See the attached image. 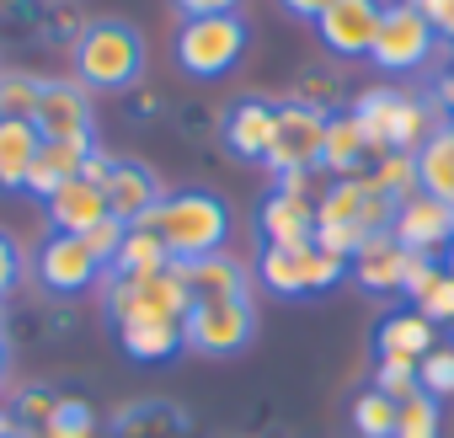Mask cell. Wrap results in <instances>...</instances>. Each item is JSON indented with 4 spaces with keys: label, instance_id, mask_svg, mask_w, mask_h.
<instances>
[{
    "label": "cell",
    "instance_id": "obj_24",
    "mask_svg": "<svg viewBox=\"0 0 454 438\" xmlns=\"http://www.w3.org/2000/svg\"><path fill=\"white\" fill-rule=\"evenodd\" d=\"M182 273H187L192 300H252L247 268H241V262H231L224 252H214V257H203V262H187Z\"/></svg>",
    "mask_w": 454,
    "mask_h": 438
},
{
    "label": "cell",
    "instance_id": "obj_14",
    "mask_svg": "<svg viewBox=\"0 0 454 438\" xmlns=\"http://www.w3.org/2000/svg\"><path fill=\"white\" fill-rule=\"evenodd\" d=\"M33 129H38L43 139H81V134H97L91 91H86L81 81H43Z\"/></svg>",
    "mask_w": 454,
    "mask_h": 438
},
{
    "label": "cell",
    "instance_id": "obj_12",
    "mask_svg": "<svg viewBox=\"0 0 454 438\" xmlns=\"http://www.w3.org/2000/svg\"><path fill=\"white\" fill-rule=\"evenodd\" d=\"M422 268H427V262H422V257H411L390 231H385V236H369V241H364V252L348 262V273H353L369 294H406V289H411V278H417Z\"/></svg>",
    "mask_w": 454,
    "mask_h": 438
},
{
    "label": "cell",
    "instance_id": "obj_4",
    "mask_svg": "<svg viewBox=\"0 0 454 438\" xmlns=\"http://www.w3.org/2000/svg\"><path fill=\"white\" fill-rule=\"evenodd\" d=\"M107 310H113V321H134V316L187 321L192 289H187L182 262H166L155 273H113L107 278Z\"/></svg>",
    "mask_w": 454,
    "mask_h": 438
},
{
    "label": "cell",
    "instance_id": "obj_44",
    "mask_svg": "<svg viewBox=\"0 0 454 438\" xmlns=\"http://www.w3.org/2000/svg\"><path fill=\"white\" fill-rule=\"evenodd\" d=\"M49 438H91V433H49Z\"/></svg>",
    "mask_w": 454,
    "mask_h": 438
},
{
    "label": "cell",
    "instance_id": "obj_11",
    "mask_svg": "<svg viewBox=\"0 0 454 438\" xmlns=\"http://www.w3.org/2000/svg\"><path fill=\"white\" fill-rule=\"evenodd\" d=\"M380 17H385V0H332L316 17V33L337 59H369L380 38Z\"/></svg>",
    "mask_w": 454,
    "mask_h": 438
},
{
    "label": "cell",
    "instance_id": "obj_17",
    "mask_svg": "<svg viewBox=\"0 0 454 438\" xmlns=\"http://www.w3.org/2000/svg\"><path fill=\"white\" fill-rule=\"evenodd\" d=\"M257 236H262V246H310L316 241V203L273 187L257 208Z\"/></svg>",
    "mask_w": 454,
    "mask_h": 438
},
{
    "label": "cell",
    "instance_id": "obj_8",
    "mask_svg": "<svg viewBox=\"0 0 454 438\" xmlns=\"http://www.w3.org/2000/svg\"><path fill=\"white\" fill-rule=\"evenodd\" d=\"M182 332H187V348H192V353L231 358V353H241V348L252 342L257 310H252V300H192Z\"/></svg>",
    "mask_w": 454,
    "mask_h": 438
},
{
    "label": "cell",
    "instance_id": "obj_33",
    "mask_svg": "<svg viewBox=\"0 0 454 438\" xmlns=\"http://www.w3.org/2000/svg\"><path fill=\"white\" fill-rule=\"evenodd\" d=\"M374 390H385L390 401H411V395H417V364L380 358V379H374Z\"/></svg>",
    "mask_w": 454,
    "mask_h": 438
},
{
    "label": "cell",
    "instance_id": "obj_43",
    "mask_svg": "<svg viewBox=\"0 0 454 438\" xmlns=\"http://www.w3.org/2000/svg\"><path fill=\"white\" fill-rule=\"evenodd\" d=\"M0 438H12V417L6 411H0Z\"/></svg>",
    "mask_w": 454,
    "mask_h": 438
},
{
    "label": "cell",
    "instance_id": "obj_25",
    "mask_svg": "<svg viewBox=\"0 0 454 438\" xmlns=\"http://www.w3.org/2000/svg\"><path fill=\"white\" fill-rule=\"evenodd\" d=\"M406 305L417 316H427L433 326H454V268L449 262H427L411 289H406Z\"/></svg>",
    "mask_w": 454,
    "mask_h": 438
},
{
    "label": "cell",
    "instance_id": "obj_18",
    "mask_svg": "<svg viewBox=\"0 0 454 438\" xmlns=\"http://www.w3.org/2000/svg\"><path fill=\"white\" fill-rule=\"evenodd\" d=\"M102 192H107L113 219H123V225H145V219L155 214V203L166 198V192H160V182H155V171H150V166H139V160H118Z\"/></svg>",
    "mask_w": 454,
    "mask_h": 438
},
{
    "label": "cell",
    "instance_id": "obj_2",
    "mask_svg": "<svg viewBox=\"0 0 454 438\" xmlns=\"http://www.w3.org/2000/svg\"><path fill=\"white\" fill-rule=\"evenodd\" d=\"M353 113H358V123H364V134H369V145L380 155H417L449 123L438 102L411 97L401 86H369V91H358Z\"/></svg>",
    "mask_w": 454,
    "mask_h": 438
},
{
    "label": "cell",
    "instance_id": "obj_15",
    "mask_svg": "<svg viewBox=\"0 0 454 438\" xmlns=\"http://www.w3.org/2000/svg\"><path fill=\"white\" fill-rule=\"evenodd\" d=\"M273 134H278V107L262 102V97H247V102H236L224 113V150L236 160H262L268 166Z\"/></svg>",
    "mask_w": 454,
    "mask_h": 438
},
{
    "label": "cell",
    "instance_id": "obj_7",
    "mask_svg": "<svg viewBox=\"0 0 454 438\" xmlns=\"http://www.w3.org/2000/svg\"><path fill=\"white\" fill-rule=\"evenodd\" d=\"M443 54L438 33L422 22V12H411L406 0H385V17H380V38L369 49V59L390 75H411V70H427L433 59Z\"/></svg>",
    "mask_w": 454,
    "mask_h": 438
},
{
    "label": "cell",
    "instance_id": "obj_28",
    "mask_svg": "<svg viewBox=\"0 0 454 438\" xmlns=\"http://www.w3.org/2000/svg\"><path fill=\"white\" fill-rule=\"evenodd\" d=\"M171 257H166V246L155 241V231H145V225H129L123 231V246H118V257H113V273H155V268H166Z\"/></svg>",
    "mask_w": 454,
    "mask_h": 438
},
{
    "label": "cell",
    "instance_id": "obj_10",
    "mask_svg": "<svg viewBox=\"0 0 454 438\" xmlns=\"http://www.w3.org/2000/svg\"><path fill=\"white\" fill-rule=\"evenodd\" d=\"M321 155H326V113L300 107V102L278 107V134H273V150H268L273 176H284V171H316Z\"/></svg>",
    "mask_w": 454,
    "mask_h": 438
},
{
    "label": "cell",
    "instance_id": "obj_36",
    "mask_svg": "<svg viewBox=\"0 0 454 438\" xmlns=\"http://www.w3.org/2000/svg\"><path fill=\"white\" fill-rule=\"evenodd\" d=\"M326 182H332V176H326V166H316V171H284L273 187H278V192H294V198H310V203H316V198L326 192Z\"/></svg>",
    "mask_w": 454,
    "mask_h": 438
},
{
    "label": "cell",
    "instance_id": "obj_20",
    "mask_svg": "<svg viewBox=\"0 0 454 438\" xmlns=\"http://www.w3.org/2000/svg\"><path fill=\"white\" fill-rule=\"evenodd\" d=\"M91 150H97V134H81V139H43V150H38V160H33V176H27V192H33V198L59 192L65 182L81 176V166H86Z\"/></svg>",
    "mask_w": 454,
    "mask_h": 438
},
{
    "label": "cell",
    "instance_id": "obj_40",
    "mask_svg": "<svg viewBox=\"0 0 454 438\" xmlns=\"http://www.w3.org/2000/svg\"><path fill=\"white\" fill-rule=\"evenodd\" d=\"M326 6H332V0H284V12H294V17H305V22H316Z\"/></svg>",
    "mask_w": 454,
    "mask_h": 438
},
{
    "label": "cell",
    "instance_id": "obj_5",
    "mask_svg": "<svg viewBox=\"0 0 454 438\" xmlns=\"http://www.w3.org/2000/svg\"><path fill=\"white\" fill-rule=\"evenodd\" d=\"M182 75L192 81H219L231 75L247 54V22L241 17H192L176 27V43H171Z\"/></svg>",
    "mask_w": 454,
    "mask_h": 438
},
{
    "label": "cell",
    "instance_id": "obj_13",
    "mask_svg": "<svg viewBox=\"0 0 454 438\" xmlns=\"http://www.w3.org/2000/svg\"><path fill=\"white\" fill-rule=\"evenodd\" d=\"M33 268H38V284L49 294H81V289H91L102 278V262L91 257V246L81 236H59V231L38 246Z\"/></svg>",
    "mask_w": 454,
    "mask_h": 438
},
{
    "label": "cell",
    "instance_id": "obj_38",
    "mask_svg": "<svg viewBox=\"0 0 454 438\" xmlns=\"http://www.w3.org/2000/svg\"><path fill=\"white\" fill-rule=\"evenodd\" d=\"M176 12H182V22H192V17H236L241 0H176Z\"/></svg>",
    "mask_w": 454,
    "mask_h": 438
},
{
    "label": "cell",
    "instance_id": "obj_29",
    "mask_svg": "<svg viewBox=\"0 0 454 438\" xmlns=\"http://www.w3.org/2000/svg\"><path fill=\"white\" fill-rule=\"evenodd\" d=\"M395 417H401V401H390V395L374 390V385L353 401V427H358L364 438H395Z\"/></svg>",
    "mask_w": 454,
    "mask_h": 438
},
{
    "label": "cell",
    "instance_id": "obj_9",
    "mask_svg": "<svg viewBox=\"0 0 454 438\" xmlns=\"http://www.w3.org/2000/svg\"><path fill=\"white\" fill-rule=\"evenodd\" d=\"M390 236L422 257V262H443L454 252V203L433 198V192H411L395 203V219H390Z\"/></svg>",
    "mask_w": 454,
    "mask_h": 438
},
{
    "label": "cell",
    "instance_id": "obj_21",
    "mask_svg": "<svg viewBox=\"0 0 454 438\" xmlns=\"http://www.w3.org/2000/svg\"><path fill=\"white\" fill-rule=\"evenodd\" d=\"M374 348H380V358H395V364H422V358L438 348V326L406 305V310H395V316H385V321H380Z\"/></svg>",
    "mask_w": 454,
    "mask_h": 438
},
{
    "label": "cell",
    "instance_id": "obj_42",
    "mask_svg": "<svg viewBox=\"0 0 454 438\" xmlns=\"http://www.w3.org/2000/svg\"><path fill=\"white\" fill-rule=\"evenodd\" d=\"M6 369H12V353H6V342H0V379H6Z\"/></svg>",
    "mask_w": 454,
    "mask_h": 438
},
{
    "label": "cell",
    "instance_id": "obj_22",
    "mask_svg": "<svg viewBox=\"0 0 454 438\" xmlns=\"http://www.w3.org/2000/svg\"><path fill=\"white\" fill-rule=\"evenodd\" d=\"M118 342L129 358L139 364H166L187 348V332L182 321H160V316H134V321H118Z\"/></svg>",
    "mask_w": 454,
    "mask_h": 438
},
{
    "label": "cell",
    "instance_id": "obj_45",
    "mask_svg": "<svg viewBox=\"0 0 454 438\" xmlns=\"http://www.w3.org/2000/svg\"><path fill=\"white\" fill-rule=\"evenodd\" d=\"M443 262H449V268H454V252H449V257H443Z\"/></svg>",
    "mask_w": 454,
    "mask_h": 438
},
{
    "label": "cell",
    "instance_id": "obj_26",
    "mask_svg": "<svg viewBox=\"0 0 454 438\" xmlns=\"http://www.w3.org/2000/svg\"><path fill=\"white\" fill-rule=\"evenodd\" d=\"M417 192L454 203V118L417 150Z\"/></svg>",
    "mask_w": 454,
    "mask_h": 438
},
{
    "label": "cell",
    "instance_id": "obj_37",
    "mask_svg": "<svg viewBox=\"0 0 454 438\" xmlns=\"http://www.w3.org/2000/svg\"><path fill=\"white\" fill-rule=\"evenodd\" d=\"M17 278H22V246H17L6 231H0V300L17 289Z\"/></svg>",
    "mask_w": 454,
    "mask_h": 438
},
{
    "label": "cell",
    "instance_id": "obj_23",
    "mask_svg": "<svg viewBox=\"0 0 454 438\" xmlns=\"http://www.w3.org/2000/svg\"><path fill=\"white\" fill-rule=\"evenodd\" d=\"M43 150V134L22 118H0V187L6 192H27L33 160Z\"/></svg>",
    "mask_w": 454,
    "mask_h": 438
},
{
    "label": "cell",
    "instance_id": "obj_31",
    "mask_svg": "<svg viewBox=\"0 0 454 438\" xmlns=\"http://www.w3.org/2000/svg\"><path fill=\"white\" fill-rule=\"evenodd\" d=\"M443 433V417H438V401L433 395H411L401 401V417H395V438H438Z\"/></svg>",
    "mask_w": 454,
    "mask_h": 438
},
{
    "label": "cell",
    "instance_id": "obj_27",
    "mask_svg": "<svg viewBox=\"0 0 454 438\" xmlns=\"http://www.w3.org/2000/svg\"><path fill=\"white\" fill-rule=\"evenodd\" d=\"M364 182H369L380 198L401 203V198H411V192H417V155H380V160L364 171Z\"/></svg>",
    "mask_w": 454,
    "mask_h": 438
},
{
    "label": "cell",
    "instance_id": "obj_41",
    "mask_svg": "<svg viewBox=\"0 0 454 438\" xmlns=\"http://www.w3.org/2000/svg\"><path fill=\"white\" fill-rule=\"evenodd\" d=\"M433 102H438L443 113H454V70H449V75H438V91H433Z\"/></svg>",
    "mask_w": 454,
    "mask_h": 438
},
{
    "label": "cell",
    "instance_id": "obj_35",
    "mask_svg": "<svg viewBox=\"0 0 454 438\" xmlns=\"http://www.w3.org/2000/svg\"><path fill=\"white\" fill-rule=\"evenodd\" d=\"M411 12H422V22L438 33V43H454V0H406Z\"/></svg>",
    "mask_w": 454,
    "mask_h": 438
},
{
    "label": "cell",
    "instance_id": "obj_39",
    "mask_svg": "<svg viewBox=\"0 0 454 438\" xmlns=\"http://www.w3.org/2000/svg\"><path fill=\"white\" fill-rule=\"evenodd\" d=\"M113 166H118L113 155H102V150H91V155H86V166H81V176H86V182H97V187H107V176H113Z\"/></svg>",
    "mask_w": 454,
    "mask_h": 438
},
{
    "label": "cell",
    "instance_id": "obj_16",
    "mask_svg": "<svg viewBox=\"0 0 454 438\" xmlns=\"http://www.w3.org/2000/svg\"><path fill=\"white\" fill-rule=\"evenodd\" d=\"M374 160H380V150L369 145L358 113L353 107H332L326 113V155H321L326 176H364Z\"/></svg>",
    "mask_w": 454,
    "mask_h": 438
},
{
    "label": "cell",
    "instance_id": "obj_19",
    "mask_svg": "<svg viewBox=\"0 0 454 438\" xmlns=\"http://www.w3.org/2000/svg\"><path fill=\"white\" fill-rule=\"evenodd\" d=\"M43 208H49V225H54L59 236H86L91 225H102V219L113 214V208H107V192H102L97 182H86V176H75V182H65L59 192H49Z\"/></svg>",
    "mask_w": 454,
    "mask_h": 438
},
{
    "label": "cell",
    "instance_id": "obj_1",
    "mask_svg": "<svg viewBox=\"0 0 454 438\" xmlns=\"http://www.w3.org/2000/svg\"><path fill=\"white\" fill-rule=\"evenodd\" d=\"M145 231H155V241L166 246L171 262H203L214 252H224L231 241V208H224L214 192H171L155 203V214L145 219Z\"/></svg>",
    "mask_w": 454,
    "mask_h": 438
},
{
    "label": "cell",
    "instance_id": "obj_6",
    "mask_svg": "<svg viewBox=\"0 0 454 438\" xmlns=\"http://www.w3.org/2000/svg\"><path fill=\"white\" fill-rule=\"evenodd\" d=\"M348 262L310 246H262L257 252V284L273 289L278 300H305V294H326L332 284H342Z\"/></svg>",
    "mask_w": 454,
    "mask_h": 438
},
{
    "label": "cell",
    "instance_id": "obj_34",
    "mask_svg": "<svg viewBox=\"0 0 454 438\" xmlns=\"http://www.w3.org/2000/svg\"><path fill=\"white\" fill-rule=\"evenodd\" d=\"M123 231H129V225H123V219H113V214H107V219H102V225H91V231H86L81 241L91 246V257H97L102 268H113V257H118V246H123Z\"/></svg>",
    "mask_w": 454,
    "mask_h": 438
},
{
    "label": "cell",
    "instance_id": "obj_30",
    "mask_svg": "<svg viewBox=\"0 0 454 438\" xmlns=\"http://www.w3.org/2000/svg\"><path fill=\"white\" fill-rule=\"evenodd\" d=\"M38 97H43V81H38V75H27V70H0V118L33 123Z\"/></svg>",
    "mask_w": 454,
    "mask_h": 438
},
{
    "label": "cell",
    "instance_id": "obj_32",
    "mask_svg": "<svg viewBox=\"0 0 454 438\" xmlns=\"http://www.w3.org/2000/svg\"><path fill=\"white\" fill-rule=\"evenodd\" d=\"M417 390L433 395V401H449V395H454V348L438 342V348L417 364Z\"/></svg>",
    "mask_w": 454,
    "mask_h": 438
},
{
    "label": "cell",
    "instance_id": "obj_3",
    "mask_svg": "<svg viewBox=\"0 0 454 438\" xmlns=\"http://www.w3.org/2000/svg\"><path fill=\"white\" fill-rule=\"evenodd\" d=\"M145 70V43L129 22H86L81 43H75V81L86 91H129Z\"/></svg>",
    "mask_w": 454,
    "mask_h": 438
}]
</instances>
